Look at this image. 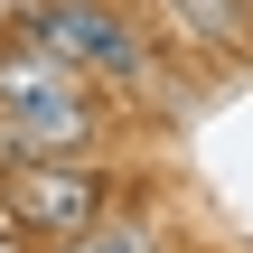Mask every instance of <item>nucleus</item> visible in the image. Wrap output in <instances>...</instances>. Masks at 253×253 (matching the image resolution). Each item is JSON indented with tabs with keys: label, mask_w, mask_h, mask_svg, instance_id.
<instances>
[{
	"label": "nucleus",
	"mask_w": 253,
	"mask_h": 253,
	"mask_svg": "<svg viewBox=\"0 0 253 253\" xmlns=\"http://www.w3.org/2000/svg\"><path fill=\"white\" fill-rule=\"evenodd\" d=\"M56 253H169V235H160L150 216H94L84 235H66Z\"/></svg>",
	"instance_id": "nucleus-5"
},
{
	"label": "nucleus",
	"mask_w": 253,
	"mask_h": 253,
	"mask_svg": "<svg viewBox=\"0 0 253 253\" xmlns=\"http://www.w3.org/2000/svg\"><path fill=\"white\" fill-rule=\"evenodd\" d=\"M0 216L28 235V244H66L103 216V160L94 150H28V160H0Z\"/></svg>",
	"instance_id": "nucleus-3"
},
{
	"label": "nucleus",
	"mask_w": 253,
	"mask_h": 253,
	"mask_svg": "<svg viewBox=\"0 0 253 253\" xmlns=\"http://www.w3.org/2000/svg\"><path fill=\"white\" fill-rule=\"evenodd\" d=\"M19 38H38L47 56H66L84 84H131V94H160L150 28H141V19H122L113 0H28Z\"/></svg>",
	"instance_id": "nucleus-2"
},
{
	"label": "nucleus",
	"mask_w": 253,
	"mask_h": 253,
	"mask_svg": "<svg viewBox=\"0 0 253 253\" xmlns=\"http://www.w3.org/2000/svg\"><path fill=\"white\" fill-rule=\"evenodd\" d=\"M113 131V113L94 103V84L47 56L38 38H9L0 47V160H28V150H94Z\"/></svg>",
	"instance_id": "nucleus-1"
},
{
	"label": "nucleus",
	"mask_w": 253,
	"mask_h": 253,
	"mask_svg": "<svg viewBox=\"0 0 253 253\" xmlns=\"http://www.w3.org/2000/svg\"><path fill=\"white\" fill-rule=\"evenodd\" d=\"M160 28L197 56H244L253 47V0H160Z\"/></svg>",
	"instance_id": "nucleus-4"
}]
</instances>
